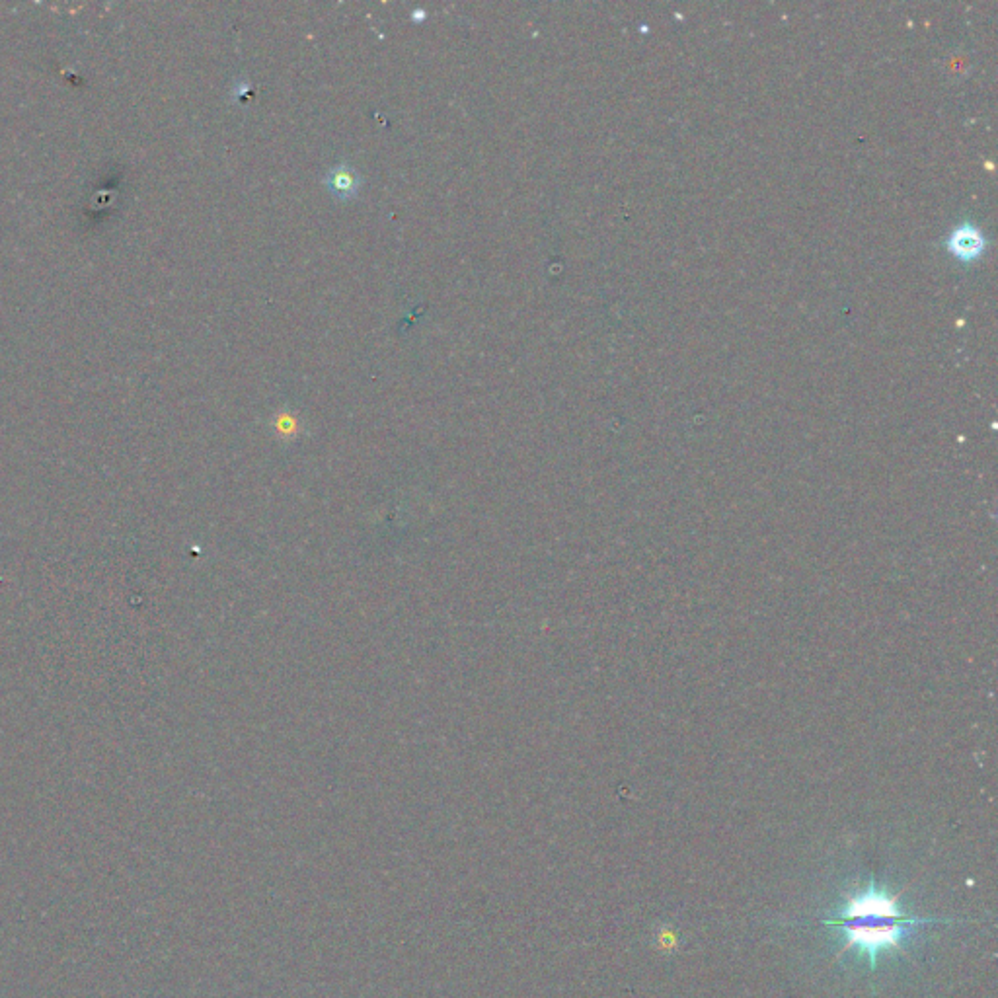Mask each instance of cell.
Instances as JSON below:
<instances>
[{"mask_svg":"<svg viewBox=\"0 0 998 998\" xmlns=\"http://www.w3.org/2000/svg\"><path fill=\"white\" fill-rule=\"evenodd\" d=\"M423 14H425V12H423V10H420V12H414V14H412V16H414V18H416V20H422Z\"/></svg>","mask_w":998,"mask_h":998,"instance_id":"obj_4","label":"cell"},{"mask_svg":"<svg viewBox=\"0 0 998 998\" xmlns=\"http://www.w3.org/2000/svg\"><path fill=\"white\" fill-rule=\"evenodd\" d=\"M983 246L985 240L981 232L975 231L971 225H963L950 236V250L963 262L975 260L983 252Z\"/></svg>","mask_w":998,"mask_h":998,"instance_id":"obj_3","label":"cell"},{"mask_svg":"<svg viewBox=\"0 0 998 998\" xmlns=\"http://www.w3.org/2000/svg\"><path fill=\"white\" fill-rule=\"evenodd\" d=\"M322 184L328 188V192L332 193L336 199L340 201H349L353 199L359 190H361V184H363V178L361 174L351 168L346 162L330 168L324 178H322Z\"/></svg>","mask_w":998,"mask_h":998,"instance_id":"obj_2","label":"cell"},{"mask_svg":"<svg viewBox=\"0 0 998 998\" xmlns=\"http://www.w3.org/2000/svg\"><path fill=\"white\" fill-rule=\"evenodd\" d=\"M926 921L905 913L897 899L870 883L864 891L852 895L845 907L829 921L845 936V952H862L874 967L885 950H899L903 940Z\"/></svg>","mask_w":998,"mask_h":998,"instance_id":"obj_1","label":"cell"}]
</instances>
